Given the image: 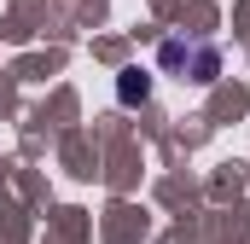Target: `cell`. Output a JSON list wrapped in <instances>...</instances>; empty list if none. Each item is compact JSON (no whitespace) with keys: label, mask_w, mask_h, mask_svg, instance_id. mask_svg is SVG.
I'll return each mask as SVG.
<instances>
[{"label":"cell","mask_w":250,"mask_h":244,"mask_svg":"<svg viewBox=\"0 0 250 244\" xmlns=\"http://www.w3.org/2000/svg\"><path fill=\"white\" fill-rule=\"evenodd\" d=\"M157 64L163 70H175L181 81H198V87H209L215 76H221V53L209 47V41H163V53H157Z\"/></svg>","instance_id":"cell-1"},{"label":"cell","mask_w":250,"mask_h":244,"mask_svg":"<svg viewBox=\"0 0 250 244\" xmlns=\"http://www.w3.org/2000/svg\"><path fill=\"white\" fill-rule=\"evenodd\" d=\"M146 93H151V76H140V70H128V76H123V105H140Z\"/></svg>","instance_id":"cell-2"}]
</instances>
